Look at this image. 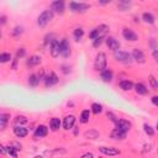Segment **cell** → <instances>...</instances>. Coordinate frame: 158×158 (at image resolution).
I'll list each match as a JSON object with an SVG mask.
<instances>
[{"mask_svg":"<svg viewBox=\"0 0 158 158\" xmlns=\"http://www.w3.org/2000/svg\"><path fill=\"white\" fill-rule=\"evenodd\" d=\"M114 57L116 61H119L121 63H125V64H130L132 62V56L130 53H127L125 51H120V50H116L114 51Z\"/></svg>","mask_w":158,"mask_h":158,"instance_id":"obj_1","label":"cell"},{"mask_svg":"<svg viewBox=\"0 0 158 158\" xmlns=\"http://www.w3.org/2000/svg\"><path fill=\"white\" fill-rule=\"evenodd\" d=\"M53 19V11L52 10H45L42 14H41L38 16V19H37V25L40 27H43L48 24V22Z\"/></svg>","mask_w":158,"mask_h":158,"instance_id":"obj_2","label":"cell"},{"mask_svg":"<svg viewBox=\"0 0 158 158\" xmlns=\"http://www.w3.org/2000/svg\"><path fill=\"white\" fill-rule=\"evenodd\" d=\"M94 68H95V71H98V72H101L103 69L106 68V56H105V53H103V52L98 53V56L95 58Z\"/></svg>","mask_w":158,"mask_h":158,"instance_id":"obj_3","label":"cell"},{"mask_svg":"<svg viewBox=\"0 0 158 158\" xmlns=\"http://www.w3.org/2000/svg\"><path fill=\"white\" fill-rule=\"evenodd\" d=\"M108 30H109V27H108L106 25H100L99 27L94 28V30H93V31L89 33V37H90L91 40L98 38V37H104L105 35H106Z\"/></svg>","mask_w":158,"mask_h":158,"instance_id":"obj_4","label":"cell"},{"mask_svg":"<svg viewBox=\"0 0 158 158\" xmlns=\"http://www.w3.org/2000/svg\"><path fill=\"white\" fill-rule=\"evenodd\" d=\"M60 51H61V55L63 57H68L71 55V45H69L68 40L63 38L60 42Z\"/></svg>","mask_w":158,"mask_h":158,"instance_id":"obj_5","label":"cell"},{"mask_svg":"<svg viewBox=\"0 0 158 158\" xmlns=\"http://www.w3.org/2000/svg\"><path fill=\"white\" fill-rule=\"evenodd\" d=\"M69 8H71V10L74 11V13H83V11L88 10L90 6L88 4H83V3H71Z\"/></svg>","mask_w":158,"mask_h":158,"instance_id":"obj_6","label":"cell"},{"mask_svg":"<svg viewBox=\"0 0 158 158\" xmlns=\"http://www.w3.org/2000/svg\"><path fill=\"white\" fill-rule=\"evenodd\" d=\"M115 125H116V127H115L116 130H120V131H124V132H127L131 128V124L126 120H116Z\"/></svg>","mask_w":158,"mask_h":158,"instance_id":"obj_7","label":"cell"},{"mask_svg":"<svg viewBox=\"0 0 158 158\" xmlns=\"http://www.w3.org/2000/svg\"><path fill=\"white\" fill-rule=\"evenodd\" d=\"M58 83V77L53 73V72H51L50 74H47L45 77V84L46 86H52V85H55Z\"/></svg>","mask_w":158,"mask_h":158,"instance_id":"obj_8","label":"cell"},{"mask_svg":"<svg viewBox=\"0 0 158 158\" xmlns=\"http://www.w3.org/2000/svg\"><path fill=\"white\" fill-rule=\"evenodd\" d=\"M132 60H135L137 63H145V55H143V52L141 50H138V48H135L132 51Z\"/></svg>","mask_w":158,"mask_h":158,"instance_id":"obj_9","label":"cell"},{"mask_svg":"<svg viewBox=\"0 0 158 158\" xmlns=\"http://www.w3.org/2000/svg\"><path fill=\"white\" fill-rule=\"evenodd\" d=\"M122 36H124V38L126 41H132V42L138 40L137 35L132 30H128V28H124V31H122Z\"/></svg>","mask_w":158,"mask_h":158,"instance_id":"obj_10","label":"cell"},{"mask_svg":"<svg viewBox=\"0 0 158 158\" xmlns=\"http://www.w3.org/2000/svg\"><path fill=\"white\" fill-rule=\"evenodd\" d=\"M74 122H75V118L73 115H68L64 118L63 120V127L64 130H71V128L74 126Z\"/></svg>","mask_w":158,"mask_h":158,"instance_id":"obj_11","label":"cell"},{"mask_svg":"<svg viewBox=\"0 0 158 158\" xmlns=\"http://www.w3.org/2000/svg\"><path fill=\"white\" fill-rule=\"evenodd\" d=\"M52 11L58 14H62L64 11V3L63 0H55L53 4H52Z\"/></svg>","mask_w":158,"mask_h":158,"instance_id":"obj_12","label":"cell"},{"mask_svg":"<svg viewBox=\"0 0 158 158\" xmlns=\"http://www.w3.org/2000/svg\"><path fill=\"white\" fill-rule=\"evenodd\" d=\"M106 45H108V47L113 51H116V50L120 48V42L114 37H108L106 38Z\"/></svg>","mask_w":158,"mask_h":158,"instance_id":"obj_13","label":"cell"},{"mask_svg":"<svg viewBox=\"0 0 158 158\" xmlns=\"http://www.w3.org/2000/svg\"><path fill=\"white\" fill-rule=\"evenodd\" d=\"M99 151H100L103 154H106V156H118L120 153L119 149L111 148V147H99Z\"/></svg>","mask_w":158,"mask_h":158,"instance_id":"obj_14","label":"cell"},{"mask_svg":"<svg viewBox=\"0 0 158 158\" xmlns=\"http://www.w3.org/2000/svg\"><path fill=\"white\" fill-rule=\"evenodd\" d=\"M14 133H15L16 137L22 138V137H26V136H27L28 131H27V128L22 127V126H15V127H14Z\"/></svg>","mask_w":158,"mask_h":158,"instance_id":"obj_15","label":"cell"},{"mask_svg":"<svg viewBox=\"0 0 158 158\" xmlns=\"http://www.w3.org/2000/svg\"><path fill=\"white\" fill-rule=\"evenodd\" d=\"M48 132V128L46 127L45 125H40L36 131H35V138H41V137H45Z\"/></svg>","mask_w":158,"mask_h":158,"instance_id":"obj_16","label":"cell"},{"mask_svg":"<svg viewBox=\"0 0 158 158\" xmlns=\"http://www.w3.org/2000/svg\"><path fill=\"white\" fill-rule=\"evenodd\" d=\"M51 55H52V57H58L61 55V51H60V42H58L57 40H55L53 42H52V45H51Z\"/></svg>","mask_w":158,"mask_h":158,"instance_id":"obj_17","label":"cell"},{"mask_svg":"<svg viewBox=\"0 0 158 158\" xmlns=\"http://www.w3.org/2000/svg\"><path fill=\"white\" fill-rule=\"evenodd\" d=\"M126 133L127 132H124V131H120V130H115L111 132V138L113 140H116V141H121V140H124L126 137Z\"/></svg>","mask_w":158,"mask_h":158,"instance_id":"obj_18","label":"cell"},{"mask_svg":"<svg viewBox=\"0 0 158 158\" xmlns=\"http://www.w3.org/2000/svg\"><path fill=\"white\" fill-rule=\"evenodd\" d=\"M101 79L105 83H109V81L113 80V72L110 69H103L101 71Z\"/></svg>","mask_w":158,"mask_h":158,"instance_id":"obj_19","label":"cell"},{"mask_svg":"<svg viewBox=\"0 0 158 158\" xmlns=\"http://www.w3.org/2000/svg\"><path fill=\"white\" fill-rule=\"evenodd\" d=\"M8 122H9V115H6V114L0 115V131H3L6 128Z\"/></svg>","mask_w":158,"mask_h":158,"instance_id":"obj_20","label":"cell"},{"mask_svg":"<svg viewBox=\"0 0 158 158\" xmlns=\"http://www.w3.org/2000/svg\"><path fill=\"white\" fill-rule=\"evenodd\" d=\"M50 127H51L52 131H58L61 127V120L58 118H53L50 122Z\"/></svg>","mask_w":158,"mask_h":158,"instance_id":"obj_21","label":"cell"},{"mask_svg":"<svg viewBox=\"0 0 158 158\" xmlns=\"http://www.w3.org/2000/svg\"><path fill=\"white\" fill-rule=\"evenodd\" d=\"M120 88L122 90H125V91H127V90H131L132 88H133V83L131 80H121L120 81Z\"/></svg>","mask_w":158,"mask_h":158,"instance_id":"obj_22","label":"cell"},{"mask_svg":"<svg viewBox=\"0 0 158 158\" xmlns=\"http://www.w3.org/2000/svg\"><path fill=\"white\" fill-rule=\"evenodd\" d=\"M135 90H136V93H137V94H140V95H146L148 93L147 88H146L142 83H138V84L135 85Z\"/></svg>","mask_w":158,"mask_h":158,"instance_id":"obj_23","label":"cell"},{"mask_svg":"<svg viewBox=\"0 0 158 158\" xmlns=\"http://www.w3.org/2000/svg\"><path fill=\"white\" fill-rule=\"evenodd\" d=\"M90 119V111L89 110H83L80 114V122L81 124H86Z\"/></svg>","mask_w":158,"mask_h":158,"instance_id":"obj_24","label":"cell"},{"mask_svg":"<svg viewBox=\"0 0 158 158\" xmlns=\"http://www.w3.org/2000/svg\"><path fill=\"white\" fill-rule=\"evenodd\" d=\"M40 63H41V58L38 56H32V57H30V60L27 61V66L33 67V66H37Z\"/></svg>","mask_w":158,"mask_h":158,"instance_id":"obj_25","label":"cell"},{"mask_svg":"<svg viewBox=\"0 0 158 158\" xmlns=\"http://www.w3.org/2000/svg\"><path fill=\"white\" fill-rule=\"evenodd\" d=\"M40 83V77L36 74H32L30 75V78H28V84H30L31 86H37Z\"/></svg>","mask_w":158,"mask_h":158,"instance_id":"obj_26","label":"cell"},{"mask_svg":"<svg viewBox=\"0 0 158 158\" xmlns=\"http://www.w3.org/2000/svg\"><path fill=\"white\" fill-rule=\"evenodd\" d=\"M142 19L145 22H147V24H153L154 22V16L152 15L151 13H145L142 15Z\"/></svg>","mask_w":158,"mask_h":158,"instance_id":"obj_27","label":"cell"},{"mask_svg":"<svg viewBox=\"0 0 158 158\" xmlns=\"http://www.w3.org/2000/svg\"><path fill=\"white\" fill-rule=\"evenodd\" d=\"M14 122H15V126H22L24 124L27 122V119L25 118V116H16Z\"/></svg>","mask_w":158,"mask_h":158,"instance_id":"obj_28","label":"cell"},{"mask_svg":"<svg viewBox=\"0 0 158 158\" xmlns=\"http://www.w3.org/2000/svg\"><path fill=\"white\" fill-rule=\"evenodd\" d=\"M103 111V106L100 104H98V103H94L91 105V113H94L95 115H98V114H100Z\"/></svg>","mask_w":158,"mask_h":158,"instance_id":"obj_29","label":"cell"},{"mask_svg":"<svg viewBox=\"0 0 158 158\" xmlns=\"http://www.w3.org/2000/svg\"><path fill=\"white\" fill-rule=\"evenodd\" d=\"M9 61H11L10 53H0V63H8Z\"/></svg>","mask_w":158,"mask_h":158,"instance_id":"obj_30","label":"cell"},{"mask_svg":"<svg viewBox=\"0 0 158 158\" xmlns=\"http://www.w3.org/2000/svg\"><path fill=\"white\" fill-rule=\"evenodd\" d=\"M73 35H74L75 40H77V41H79V40L81 38V36H83V35H84V31H83V28H80V27L75 28V30H74V32H73Z\"/></svg>","mask_w":158,"mask_h":158,"instance_id":"obj_31","label":"cell"},{"mask_svg":"<svg viewBox=\"0 0 158 158\" xmlns=\"http://www.w3.org/2000/svg\"><path fill=\"white\" fill-rule=\"evenodd\" d=\"M6 148V153L10 154V156H13V157H17V148H14L13 146H8V147H5Z\"/></svg>","mask_w":158,"mask_h":158,"instance_id":"obj_32","label":"cell"},{"mask_svg":"<svg viewBox=\"0 0 158 158\" xmlns=\"http://www.w3.org/2000/svg\"><path fill=\"white\" fill-rule=\"evenodd\" d=\"M143 128H145V132L147 133L148 136H153V135H154V130H153V127H152V126L145 124L143 125Z\"/></svg>","mask_w":158,"mask_h":158,"instance_id":"obj_33","label":"cell"},{"mask_svg":"<svg viewBox=\"0 0 158 158\" xmlns=\"http://www.w3.org/2000/svg\"><path fill=\"white\" fill-rule=\"evenodd\" d=\"M99 136V132H96V131H88V132H85V137H89V138H96Z\"/></svg>","mask_w":158,"mask_h":158,"instance_id":"obj_34","label":"cell"},{"mask_svg":"<svg viewBox=\"0 0 158 158\" xmlns=\"http://www.w3.org/2000/svg\"><path fill=\"white\" fill-rule=\"evenodd\" d=\"M149 84L152 85V88H153L154 90H157V88H158V83H157V80H156V78L153 77V75H151V77H149Z\"/></svg>","mask_w":158,"mask_h":158,"instance_id":"obj_35","label":"cell"},{"mask_svg":"<svg viewBox=\"0 0 158 158\" xmlns=\"http://www.w3.org/2000/svg\"><path fill=\"white\" fill-rule=\"evenodd\" d=\"M103 38L104 37H98V38H94L93 41H94V43H93V46H94V47H99V46H100L101 43H103Z\"/></svg>","mask_w":158,"mask_h":158,"instance_id":"obj_36","label":"cell"},{"mask_svg":"<svg viewBox=\"0 0 158 158\" xmlns=\"http://www.w3.org/2000/svg\"><path fill=\"white\" fill-rule=\"evenodd\" d=\"M25 55H26V52H25V50H24V48H19V50H17V52H16V56H17V58L24 57Z\"/></svg>","mask_w":158,"mask_h":158,"instance_id":"obj_37","label":"cell"},{"mask_svg":"<svg viewBox=\"0 0 158 158\" xmlns=\"http://www.w3.org/2000/svg\"><path fill=\"white\" fill-rule=\"evenodd\" d=\"M22 33V27H15L14 31H13V35L14 36H19V35Z\"/></svg>","mask_w":158,"mask_h":158,"instance_id":"obj_38","label":"cell"},{"mask_svg":"<svg viewBox=\"0 0 158 158\" xmlns=\"http://www.w3.org/2000/svg\"><path fill=\"white\" fill-rule=\"evenodd\" d=\"M5 153H6V148H5L4 146L0 143V154H5Z\"/></svg>","mask_w":158,"mask_h":158,"instance_id":"obj_39","label":"cell"},{"mask_svg":"<svg viewBox=\"0 0 158 158\" xmlns=\"http://www.w3.org/2000/svg\"><path fill=\"white\" fill-rule=\"evenodd\" d=\"M108 118H110V120H111V121H114V122H115L116 120H118V119H116L115 116H114L113 114H111V113H108Z\"/></svg>","mask_w":158,"mask_h":158,"instance_id":"obj_40","label":"cell"},{"mask_svg":"<svg viewBox=\"0 0 158 158\" xmlns=\"http://www.w3.org/2000/svg\"><path fill=\"white\" fill-rule=\"evenodd\" d=\"M152 103H153V105H156V106H157V105H158V96L152 98Z\"/></svg>","mask_w":158,"mask_h":158,"instance_id":"obj_41","label":"cell"},{"mask_svg":"<svg viewBox=\"0 0 158 158\" xmlns=\"http://www.w3.org/2000/svg\"><path fill=\"white\" fill-rule=\"evenodd\" d=\"M111 1V0H99V3H100L101 5H106V4H109Z\"/></svg>","mask_w":158,"mask_h":158,"instance_id":"obj_42","label":"cell"},{"mask_svg":"<svg viewBox=\"0 0 158 158\" xmlns=\"http://www.w3.org/2000/svg\"><path fill=\"white\" fill-rule=\"evenodd\" d=\"M157 57H158V53H157V50H154V51H153V58H154V60H157Z\"/></svg>","mask_w":158,"mask_h":158,"instance_id":"obj_43","label":"cell"},{"mask_svg":"<svg viewBox=\"0 0 158 158\" xmlns=\"http://www.w3.org/2000/svg\"><path fill=\"white\" fill-rule=\"evenodd\" d=\"M83 157H94V154L93 153H85V154H83Z\"/></svg>","mask_w":158,"mask_h":158,"instance_id":"obj_44","label":"cell"},{"mask_svg":"<svg viewBox=\"0 0 158 158\" xmlns=\"http://www.w3.org/2000/svg\"><path fill=\"white\" fill-rule=\"evenodd\" d=\"M121 3H125V4H127V3H130V0H120Z\"/></svg>","mask_w":158,"mask_h":158,"instance_id":"obj_45","label":"cell"},{"mask_svg":"<svg viewBox=\"0 0 158 158\" xmlns=\"http://www.w3.org/2000/svg\"><path fill=\"white\" fill-rule=\"evenodd\" d=\"M16 63H17V60H15V62H14V64H13V68H14V69L16 68Z\"/></svg>","mask_w":158,"mask_h":158,"instance_id":"obj_46","label":"cell"},{"mask_svg":"<svg viewBox=\"0 0 158 158\" xmlns=\"http://www.w3.org/2000/svg\"><path fill=\"white\" fill-rule=\"evenodd\" d=\"M0 36H1V32H0Z\"/></svg>","mask_w":158,"mask_h":158,"instance_id":"obj_47","label":"cell"}]
</instances>
